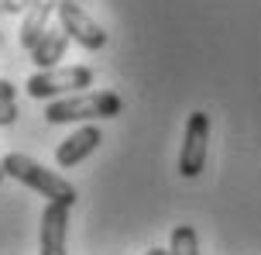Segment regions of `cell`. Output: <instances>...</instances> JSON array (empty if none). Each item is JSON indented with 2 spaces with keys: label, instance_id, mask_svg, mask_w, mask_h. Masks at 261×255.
<instances>
[{
  "label": "cell",
  "instance_id": "cell-9",
  "mask_svg": "<svg viewBox=\"0 0 261 255\" xmlns=\"http://www.w3.org/2000/svg\"><path fill=\"white\" fill-rule=\"evenodd\" d=\"M65 45H69V35H65L62 25H52L45 31V38L38 41V49L31 52V62L38 69H59V59H65Z\"/></svg>",
  "mask_w": 261,
  "mask_h": 255
},
{
  "label": "cell",
  "instance_id": "cell-13",
  "mask_svg": "<svg viewBox=\"0 0 261 255\" xmlns=\"http://www.w3.org/2000/svg\"><path fill=\"white\" fill-rule=\"evenodd\" d=\"M0 11H4V14H14V11H21V0H0Z\"/></svg>",
  "mask_w": 261,
  "mask_h": 255
},
{
  "label": "cell",
  "instance_id": "cell-4",
  "mask_svg": "<svg viewBox=\"0 0 261 255\" xmlns=\"http://www.w3.org/2000/svg\"><path fill=\"white\" fill-rule=\"evenodd\" d=\"M206 148H210V114L206 110H193L186 121V134H182V148H179V173L186 179L203 173L206 166Z\"/></svg>",
  "mask_w": 261,
  "mask_h": 255
},
{
  "label": "cell",
  "instance_id": "cell-7",
  "mask_svg": "<svg viewBox=\"0 0 261 255\" xmlns=\"http://www.w3.org/2000/svg\"><path fill=\"white\" fill-rule=\"evenodd\" d=\"M100 142H103V134H100V128H93V124H86V128H79V131H72L69 138H65L62 145L55 148V162L62 166V169H69V166H79L83 159H90L93 152L100 148Z\"/></svg>",
  "mask_w": 261,
  "mask_h": 255
},
{
  "label": "cell",
  "instance_id": "cell-10",
  "mask_svg": "<svg viewBox=\"0 0 261 255\" xmlns=\"http://www.w3.org/2000/svg\"><path fill=\"white\" fill-rule=\"evenodd\" d=\"M169 255H199V235H196V228H189V224L172 228Z\"/></svg>",
  "mask_w": 261,
  "mask_h": 255
},
{
  "label": "cell",
  "instance_id": "cell-6",
  "mask_svg": "<svg viewBox=\"0 0 261 255\" xmlns=\"http://www.w3.org/2000/svg\"><path fill=\"white\" fill-rule=\"evenodd\" d=\"M69 211L62 203H45L38 231V255H65V235H69Z\"/></svg>",
  "mask_w": 261,
  "mask_h": 255
},
{
  "label": "cell",
  "instance_id": "cell-1",
  "mask_svg": "<svg viewBox=\"0 0 261 255\" xmlns=\"http://www.w3.org/2000/svg\"><path fill=\"white\" fill-rule=\"evenodd\" d=\"M0 169H4V176H14V179H21L24 187H31L35 193L48 197V203H62V207H72V203L79 200L76 187H72L69 179H62V176L52 173V169H45V166H41V162H35L31 155H21V152H7V155L0 159Z\"/></svg>",
  "mask_w": 261,
  "mask_h": 255
},
{
  "label": "cell",
  "instance_id": "cell-8",
  "mask_svg": "<svg viewBox=\"0 0 261 255\" xmlns=\"http://www.w3.org/2000/svg\"><path fill=\"white\" fill-rule=\"evenodd\" d=\"M59 4L62 0H38L31 11H24V21H21V45L28 52L38 49V41L45 38V31L52 28V14H59Z\"/></svg>",
  "mask_w": 261,
  "mask_h": 255
},
{
  "label": "cell",
  "instance_id": "cell-5",
  "mask_svg": "<svg viewBox=\"0 0 261 255\" xmlns=\"http://www.w3.org/2000/svg\"><path fill=\"white\" fill-rule=\"evenodd\" d=\"M59 25L65 28V35L76 41V45L90 49V52H96V49L107 45V31L79 7L76 0H62V4H59Z\"/></svg>",
  "mask_w": 261,
  "mask_h": 255
},
{
  "label": "cell",
  "instance_id": "cell-15",
  "mask_svg": "<svg viewBox=\"0 0 261 255\" xmlns=\"http://www.w3.org/2000/svg\"><path fill=\"white\" fill-rule=\"evenodd\" d=\"M0 179H4V169H0Z\"/></svg>",
  "mask_w": 261,
  "mask_h": 255
},
{
  "label": "cell",
  "instance_id": "cell-16",
  "mask_svg": "<svg viewBox=\"0 0 261 255\" xmlns=\"http://www.w3.org/2000/svg\"><path fill=\"white\" fill-rule=\"evenodd\" d=\"M0 17H4V11H0Z\"/></svg>",
  "mask_w": 261,
  "mask_h": 255
},
{
  "label": "cell",
  "instance_id": "cell-2",
  "mask_svg": "<svg viewBox=\"0 0 261 255\" xmlns=\"http://www.w3.org/2000/svg\"><path fill=\"white\" fill-rule=\"evenodd\" d=\"M124 114V100L114 90H96V94H76L52 100L45 107V121L48 124H69V121H107V118H120Z\"/></svg>",
  "mask_w": 261,
  "mask_h": 255
},
{
  "label": "cell",
  "instance_id": "cell-11",
  "mask_svg": "<svg viewBox=\"0 0 261 255\" xmlns=\"http://www.w3.org/2000/svg\"><path fill=\"white\" fill-rule=\"evenodd\" d=\"M17 114H21L17 104H0V128H4V124H14V121H17Z\"/></svg>",
  "mask_w": 261,
  "mask_h": 255
},
{
  "label": "cell",
  "instance_id": "cell-14",
  "mask_svg": "<svg viewBox=\"0 0 261 255\" xmlns=\"http://www.w3.org/2000/svg\"><path fill=\"white\" fill-rule=\"evenodd\" d=\"M144 255H169V248H148Z\"/></svg>",
  "mask_w": 261,
  "mask_h": 255
},
{
  "label": "cell",
  "instance_id": "cell-12",
  "mask_svg": "<svg viewBox=\"0 0 261 255\" xmlns=\"http://www.w3.org/2000/svg\"><path fill=\"white\" fill-rule=\"evenodd\" d=\"M14 97H17V86L7 83V80H0V104H17Z\"/></svg>",
  "mask_w": 261,
  "mask_h": 255
},
{
  "label": "cell",
  "instance_id": "cell-3",
  "mask_svg": "<svg viewBox=\"0 0 261 255\" xmlns=\"http://www.w3.org/2000/svg\"><path fill=\"white\" fill-rule=\"evenodd\" d=\"M93 86V69L90 66H65V69H38L31 73L24 90L31 100H48L59 94H72V90H86Z\"/></svg>",
  "mask_w": 261,
  "mask_h": 255
}]
</instances>
